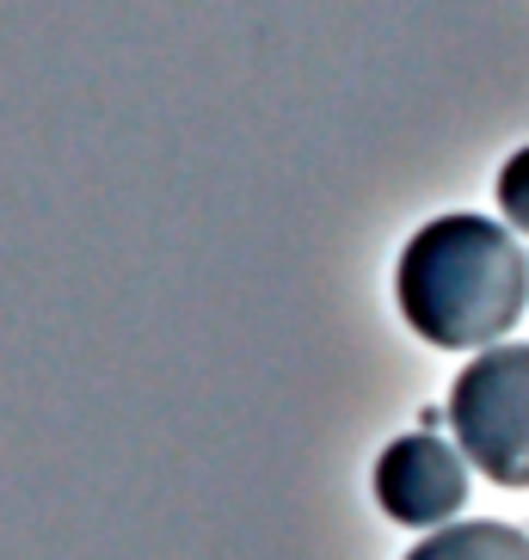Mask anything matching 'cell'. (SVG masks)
Masks as SVG:
<instances>
[{
	"label": "cell",
	"instance_id": "obj_3",
	"mask_svg": "<svg viewBox=\"0 0 529 560\" xmlns=\"http://www.w3.org/2000/svg\"><path fill=\"white\" fill-rule=\"evenodd\" d=\"M376 505L407 529H444L468 505V456L431 431H407L376 456Z\"/></svg>",
	"mask_w": 529,
	"mask_h": 560
},
{
	"label": "cell",
	"instance_id": "obj_1",
	"mask_svg": "<svg viewBox=\"0 0 529 560\" xmlns=\"http://www.w3.org/2000/svg\"><path fill=\"white\" fill-rule=\"evenodd\" d=\"M395 296L437 351H493L529 308V253L493 215H431L400 247Z\"/></svg>",
	"mask_w": 529,
	"mask_h": 560
},
{
	"label": "cell",
	"instance_id": "obj_4",
	"mask_svg": "<svg viewBox=\"0 0 529 560\" xmlns=\"http://www.w3.org/2000/svg\"><path fill=\"white\" fill-rule=\"evenodd\" d=\"M407 560H529V536L498 517H474V524H444Z\"/></svg>",
	"mask_w": 529,
	"mask_h": 560
},
{
	"label": "cell",
	"instance_id": "obj_2",
	"mask_svg": "<svg viewBox=\"0 0 529 560\" xmlns=\"http://www.w3.org/2000/svg\"><path fill=\"white\" fill-rule=\"evenodd\" d=\"M449 425L468 468L498 487H529V346L474 351L449 388Z\"/></svg>",
	"mask_w": 529,
	"mask_h": 560
},
{
	"label": "cell",
	"instance_id": "obj_5",
	"mask_svg": "<svg viewBox=\"0 0 529 560\" xmlns=\"http://www.w3.org/2000/svg\"><path fill=\"white\" fill-rule=\"evenodd\" d=\"M498 210H505V222L517 234H529V149H517L498 166Z\"/></svg>",
	"mask_w": 529,
	"mask_h": 560
}]
</instances>
